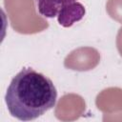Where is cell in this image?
<instances>
[{"label":"cell","instance_id":"3","mask_svg":"<svg viewBox=\"0 0 122 122\" xmlns=\"http://www.w3.org/2000/svg\"><path fill=\"white\" fill-rule=\"evenodd\" d=\"M85 13L86 10L84 6L77 1L62 10L57 15V21L62 27L69 28L71 27L74 23L80 21L84 17Z\"/></svg>","mask_w":122,"mask_h":122},{"label":"cell","instance_id":"2","mask_svg":"<svg viewBox=\"0 0 122 122\" xmlns=\"http://www.w3.org/2000/svg\"><path fill=\"white\" fill-rule=\"evenodd\" d=\"M37 10L40 15L47 18L57 17V15L77 0H35Z\"/></svg>","mask_w":122,"mask_h":122},{"label":"cell","instance_id":"1","mask_svg":"<svg viewBox=\"0 0 122 122\" xmlns=\"http://www.w3.org/2000/svg\"><path fill=\"white\" fill-rule=\"evenodd\" d=\"M57 91L52 81L32 68H23L11 79L5 95L10 114L30 121L55 106Z\"/></svg>","mask_w":122,"mask_h":122}]
</instances>
